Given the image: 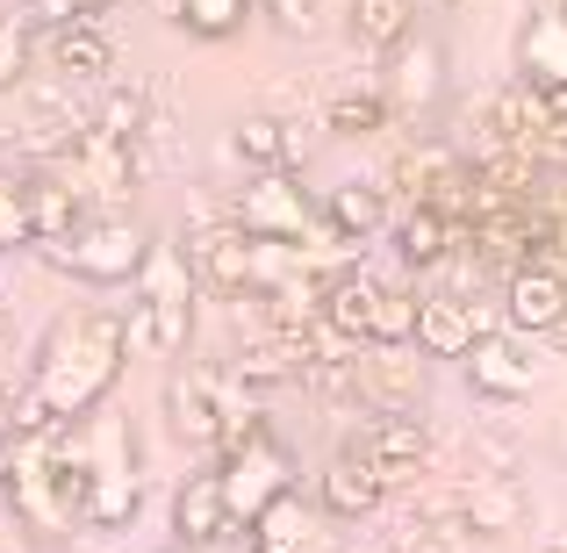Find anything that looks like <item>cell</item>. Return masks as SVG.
<instances>
[{"mask_svg": "<svg viewBox=\"0 0 567 553\" xmlns=\"http://www.w3.org/2000/svg\"><path fill=\"white\" fill-rule=\"evenodd\" d=\"M381 101H388V123L395 130H431L439 123V101H445V43L431 37H402L388 51V80H381Z\"/></svg>", "mask_w": 567, "mask_h": 553, "instance_id": "ba28073f", "label": "cell"}, {"mask_svg": "<svg viewBox=\"0 0 567 553\" xmlns=\"http://www.w3.org/2000/svg\"><path fill=\"white\" fill-rule=\"evenodd\" d=\"M517 80L532 86H567V8L539 0L517 29Z\"/></svg>", "mask_w": 567, "mask_h": 553, "instance_id": "d6986e66", "label": "cell"}, {"mask_svg": "<svg viewBox=\"0 0 567 553\" xmlns=\"http://www.w3.org/2000/svg\"><path fill=\"white\" fill-rule=\"evenodd\" d=\"M130 280H137V309L152 317V346L166 360H181L194 346V317H202V280H194L187 252L181 245H144Z\"/></svg>", "mask_w": 567, "mask_h": 553, "instance_id": "5b68a950", "label": "cell"}, {"mask_svg": "<svg viewBox=\"0 0 567 553\" xmlns=\"http://www.w3.org/2000/svg\"><path fill=\"white\" fill-rule=\"evenodd\" d=\"M14 439V388H0V446Z\"/></svg>", "mask_w": 567, "mask_h": 553, "instance_id": "f35d334b", "label": "cell"}, {"mask_svg": "<svg viewBox=\"0 0 567 553\" xmlns=\"http://www.w3.org/2000/svg\"><path fill=\"white\" fill-rule=\"evenodd\" d=\"M166 417H173V439L194 446V453H216V431H223V367L202 360H173L166 367Z\"/></svg>", "mask_w": 567, "mask_h": 553, "instance_id": "7c38bea8", "label": "cell"}, {"mask_svg": "<svg viewBox=\"0 0 567 553\" xmlns=\"http://www.w3.org/2000/svg\"><path fill=\"white\" fill-rule=\"evenodd\" d=\"M560 8H567V0H560Z\"/></svg>", "mask_w": 567, "mask_h": 553, "instance_id": "f6af8a7d", "label": "cell"}, {"mask_svg": "<svg viewBox=\"0 0 567 553\" xmlns=\"http://www.w3.org/2000/svg\"><path fill=\"white\" fill-rule=\"evenodd\" d=\"M230 144H237L245 166H288V173L309 166V130L280 123V115H245V123L230 130Z\"/></svg>", "mask_w": 567, "mask_h": 553, "instance_id": "d4e9b609", "label": "cell"}, {"mask_svg": "<svg viewBox=\"0 0 567 553\" xmlns=\"http://www.w3.org/2000/svg\"><path fill=\"white\" fill-rule=\"evenodd\" d=\"M395 252H402V266H445L460 252V231L431 202H410L395 216Z\"/></svg>", "mask_w": 567, "mask_h": 553, "instance_id": "484cf974", "label": "cell"}, {"mask_svg": "<svg viewBox=\"0 0 567 553\" xmlns=\"http://www.w3.org/2000/svg\"><path fill=\"white\" fill-rule=\"evenodd\" d=\"M251 540L274 553H323V503H309L302 489H280L259 518H251Z\"/></svg>", "mask_w": 567, "mask_h": 553, "instance_id": "ffe728a7", "label": "cell"}, {"mask_svg": "<svg viewBox=\"0 0 567 553\" xmlns=\"http://www.w3.org/2000/svg\"><path fill=\"white\" fill-rule=\"evenodd\" d=\"M416 29V0H352V43L388 58Z\"/></svg>", "mask_w": 567, "mask_h": 553, "instance_id": "83f0119b", "label": "cell"}, {"mask_svg": "<svg viewBox=\"0 0 567 553\" xmlns=\"http://www.w3.org/2000/svg\"><path fill=\"white\" fill-rule=\"evenodd\" d=\"M144 245H152V237H144L137 223L123 216V208H109V216H80L72 231H58V237H37L29 252H37L51 274H65V280H86V288H115V280L137 274Z\"/></svg>", "mask_w": 567, "mask_h": 553, "instance_id": "277c9868", "label": "cell"}, {"mask_svg": "<svg viewBox=\"0 0 567 553\" xmlns=\"http://www.w3.org/2000/svg\"><path fill=\"white\" fill-rule=\"evenodd\" d=\"M230 216L245 223L251 237H274V245H295V237L317 223V194L302 187V173L288 166H251V181L237 187Z\"/></svg>", "mask_w": 567, "mask_h": 553, "instance_id": "30bf717a", "label": "cell"}, {"mask_svg": "<svg viewBox=\"0 0 567 553\" xmlns=\"http://www.w3.org/2000/svg\"><path fill=\"white\" fill-rule=\"evenodd\" d=\"M410 324H416V295H410V288H381V303H374V338H381V346H395V338H410Z\"/></svg>", "mask_w": 567, "mask_h": 553, "instance_id": "e575fe53", "label": "cell"}, {"mask_svg": "<svg viewBox=\"0 0 567 553\" xmlns=\"http://www.w3.org/2000/svg\"><path fill=\"white\" fill-rule=\"evenodd\" d=\"M130 367V331H123V309H101V303H80V309H58L37 338V360H29V388L43 396V410L58 424L86 417L101 396H115Z\"/></svg>", "mask_w": 567, "mask_h": 553, "instance_id": "6da1fadb", "label": "cell"}, {"mask_svg": "<svg viewBox=\"0 0 567 553\" xmlns=\"http://www.w3.org/2000/svg\"><path fill=\"white\" fill-rule=\"evenodd\" d=\"M22 208H29V245L80 223V194H72L65 173H29V181H22Z\"/></svg>", "mask_w": 567, "mask_h": 553, "instance_id": "4316f807", "label": "cell"}, {"mask_svg": "<svg viewBox=\"0 0 567 553\" xmlns=\"http://www.w3.org/2000/svg\"><path fill=\"white\" fill-rule=\"evenodd\" d=\"M245 553H274V546H259V540H251V546H245Z\"/></svg>", "mask_w": 567, "mask_h": 553, "instance_id": "b9f144b4", "label": "cell"}, {"mask_svg": "<svg viewBox=\"0 0 567 553\" xmlns=\"http://www.w3.org/2000/svg\"><path fill=\"white\" fill-rule=\"evenodd\" d=\"M395 553H482V540L445 511V518H410V525L395 532Z\"/></svg>", "mask_w": 567, "mask_h": 553, "instance_id": "d6a6232c", "label": "cell"}, {"mask_svg": "<svg viewBox=\"0 0 567 553\" xmlns=\"http://www.w3.org/2000/svg\"><path fill=\"white\" fill-rule=\"evenodd\" d=\"M360 446L367 460H374V474L388 489H402V482H416V474L431 468V453H439V439H431V424H416L410 410H388V417H374V424L360 431Z\"/></svg>", "mask_w": 567, "mask_h": 553, "instance_id": "5bb4252c", "label": "cell"}, {"mask_svg": "<svg viewBox=\"0 0 567 553\" xmlns=\"http://www.w3.org/2000/svg\"><path fill=\"white\" fill-rule=\"evenodd\" d=\"M216 474H223V503H230V532H251V518L295 489V453L288 439H274V424H251L237 446L216 453Z\"/></svg>", "mask_w": 567, "mask_h": 553, "instance_id": "8992f818", "label": "cell"}, {"mask_svg": "<svg viewBox=\"0 0 567 553\" xmlns=\"http://www.w3.org/2000/svg\"><path fill=\"white\" fill-rule=\"evenodd\" d=\"M22 8L37 29H58V22H101L115 0H22Z\"/></svg>", "mask_w": 567, "mask_h": 553, "instance_id": "d590c367", "label": "cell"}, {"mask_svg": "<svg viewBox=\"0 0 567 553\" xmlns=\"http://www.w3.org/2000/svg\"><path fill=\"white\" fill-rule=\"evenodd\" d=\"M460 166H467V158H460L445 137H431V130H402V144L388 152V194H402V202H431Z\"/></svg>", "mask_w": 567, "mask_h": 553, "instance_id": "2e32d148", "label": "cell"}, {"mask_svg": "<svg viewBox=\"0 0 567 553\" xmlns=\"http://www.w3.org/2000/svg\"><path fill=\"white\" fill-rule=\"evenodd\" d=\"M317 503H323V518H374L388 503V482L374 474V460H367L360 446H346V453H331V468L317 474Z\"/></svg>", "mask_w": 567, "mask_h": 553, "instance_id": "ac0fdd59", "label": "cell"}, {"mask_svg": "<svg viewBox=\"0 0 567 553\" xmlns=\"http://www.w3.org/2000/svg\"><path fill=\"white\" fill-rule=\"evenodd\" d=\"M0 503L29 532V546L80 540V511H72L65 482H58V424L51 431H14L0 446Z\"/></svg>", "mask_w": 567, "mask_h": 553, "instance_id": "3957f363", "label": "cell"}, {"mask_svg": "<svg viewBox=\"0 0 567 553\" xmlns=\"http://www.w3.org/2000/svg\"><path fill=\"white\" fill-rule=\"evenodd\" d=\"M251 8H266L288 37H309V29H317V0H251Z\"/></svg>", "mask_w": 567, "mask_h": 553, "instance_id": "74e56055", "label": "cell"}, {"mask_svg": "<svg viewBox=\"0 0 567 553\" xmlns=\"http://www.w3.org/2000/svg\"><path fill=\"white\" fill-rule=\"evenodd\" d=\"M80 431V460H86V489H80V532H123L144 511V460H137V424L115 396H101L86 417H72Z\"/></svg>", "mask_w": 567, "mask_h": 553, "instance_id": "7a4b0ae2", "label": "cell"}, {"mask_svg": "<svg viewBox=\"0 0 567 553\" xmlns=\"http://www.w3.org/2000/svg\"><path fill=\"white\" fill-rule=\"evenodd\" d=\"M317 208H323V216H331L346 237H374L381 223H388V187H374V181H346V187L323 194Z\"/></svg>", "mask_w": 567, "mask_h": 553, "instance_id": "f546056e", "label": "cell"}, {"mask_svg": "<svg viewBox=\"0 0 567 553\" xmlns=\"http://www.w3.org/2000/svg\"><path fill=\"white\" fill-rule=\"evenodd\" d=\"M488 331V309L474 295H416V324H410V346L424 360H467V346Z\"/></svg>", "mask_w": 567, "mask_h": 553, "instance_id": "9a60e30c", "label": "cell"}, {"mask_svg": "<svg viewBox=\"0 0 567 553\" xmlns=\"http://www.w3.org/2000/svg\"><path fill=\"white\" fill-rule=\"evenodd\" d=\"M0 252H29V208H22V181H0Z\"/></svg>", "mask_w": 567, "mask_h": 553, "instance_id": "8d00e7d4", "label": "cell"}, {"mask_svg": "<svg viewBox=\"0 0 567 553\" xmlns=\"http://www.w3.org/2000/svg\"><path fill=\"white\" fill-rule=\"evenodd\" d=\"M323 130H331V137H381V130H388V101H381V86H374V80L338 86L331 109H323Z\"/></svg>", "mask_w": 567, "mask_h": 553, "instance_id": "f1b7e54d", "label": "cell"}, {"mask_svg": "<svg viewBox=\"0 0 567 553\" xmlns=\"http://www.w3.org/2000/svg\"><path fill=\"white\" fill-rule=\"evenodd\" d=\"M460 367H467V388H474V396H496V402H525L532 388H539V373H546L539 352L525 346V331H517V338L482 331Z\"/></svg>", "mask_w": 567, "mask_h": 553, "instance_id": "4fadbf2b", "label": "cell"}, {"mask_svg": "<svg viewBox=\"0 0 567 553\" xmlns=\"http://www.w3.org/2000/svg\"><path fill=\"white\" fill-rule=\"evenodd\" d=\"M51 72L72 86H101L115 72V43L101 22H58L51 29Z\"/></svg>", "mask_w": 567, "mask_h": 553, "instance_id": "cb8c5ba5", "label": "cell"}, {"mask_svg": "<svg viewBox=\"0 0 567 553\" xmlns=\"http://www.w3.org/2000/svg\"><path fill=\"white\" fill-rule=\"evenodd\" d=\"M346 396H360L374 417L416 410V402H424V352H416L410 338H395V346H381V338L352 346V360H346Z\"/></svg>", "mask_w": 567, "mask_h": 553, "instance_id": "9c48e42d", "label": "cell"}, {"mask_svg": "<svg viewBox=\"0 0 567 553\" xmlns=\"http://www.w3.org/2000/svg\"><path fill=\"white\" fill-rule=\"evenodd\" d=\"M374 303H381V280L360 274V266H346L338 280H323V288H317L323 324H331L346 346H367V338H374Z\"/></svg>", "mask_w": 567, "mask_h": 553, "instance_id": "603a6c76", "label": "cell"}, {"mask_svg": "<svg viewBox=\"0 0 567 553\" xmlns=\"http://www.w3.org/2000/svg\"><path fill=\"white\" fill-rule=\"evenodd\" d=\"M181 252H187L194 280H202V295H259V237H251L230 208H223L216 223L194 216Z\"/></svg>", "mask_w": 567, "mask_h": 553, "instance_id": "52a82bcc", "label": "cell"}, {"mask_svg": "<svg viewBox=\"0 0 567 553\" xmlns=\"http://www.w3.org/2000/svg\"><path fill=\"white\" fill-rule=\"evenodd\" d=\"M439 8H460V0H439Z\"/></svg>", "mask_w": 567, "mask_h": 553, "instance_id": "7bdbcfd3", "label": "cell"}, {"mask_svg": "<svg viewBox=\"0 0 567 553\" xmlns=\"http://www.w3.org/2000/svg\"><path fill=\"white\" fill-rule=\"evenodd\" d=\"M453 518L474 532V540L517 532V525H525V489H517L511 474H482V482H467V489L453 496Z\"/></svg>", "mask_w": 567, "mask_h": 553, "instance_id": "7402d4cb", "label": "cell"}, {"mask_svg": "<svg viewBox=\"0 0 567 553\" xmlns=\"http://www.w3.org/2000/svg\"><path fill=\"white\" fill-rule=\"evenodd\" d=\"M539 553H560V546H539Z\"/></svg>", "mask_w": 567, "mask_h": 553, "instance_id": "ee69618b", "label": "cell"}, {"mask_svg": "<svg viewBox=\"0 0 567 553\" xmlns=\"http://www.w3.org/2000/svg\"><path fill=\"white\" fill-rule=\"evenodd\" d=\"M29 65H37V22H29V8L0 14V94H14L29 80Z\"/></svg>", "mask_w": 567, "mask_h": 553, "instance_id": "836d02e7", "label": "cell"}, {"mask_svg": "<svg viewBox=\"0 0 567 553\" xmlns=\"http://www.w3.org/2000/svg\"><path fill=\"white\" fill-rule=\"evenodd\" d=\"M94 130H109V137H144V86L137 80H101V109L86 115Z\"/></svg>", "mask_w": 567, "mask_h": 553, "instance_id": "4dcf8cb0", "label": "cell"}, {"mask_svg": "<svg viewBox=\"0 0 567 553\" xmlns=\"http://www.w3.org/2000/svg\"><path fill=\"white\" fill-rule=\"evenodd\" d=\"M51 173H65L80 202H86V194H101V202H130V187H137V137H109V130L80 123L72 144H65V166H51Z\"/></svg>", "mask_w": 567, "mask_h": 553, "instance_id": "8fae6325", "label": "cell"}, {"mask_svg": "<svg viewBox=\"0 0 567 553\" xmlns=\"http://www.w3.org/2000/svg\"><path fill=\"white\" fill-rule=\"evenodd\" d=\"M166 553H202V546H187V540H173V546H166Z\"/></svg>", "mask_w": 567, "mask_h": 553, "instance_id": "60d3db41", "label": "cell"}, {"mask_svg": "<svg viewBox=\"0 0 567 553\" xmlns=\"http://www.w3.org/2000/svg\"><path fill=\"white\" fill-rule=\"evenodd\" d=\"M546 338H554V346L567 352V303H560V317H554V331H546Z\"/></svg>", "mask_w": 567, "mask_h": 553, "instance_id": "ab89813d", "label": "cell"}, {"mask_svg": "<svg viewBox=\"0 0 567 553\" xmlns=\"http://www.w3.org/2000/svg\"><path fill=\"white\" fill-rule=\"evenodd\" d=\"M173 8H181V29L202 43H230L251 22V0H173Z\"/></svg>", "mask_w": 567, "mask_h": 553, "instance_id": "1f68e13d", "label": "cell"}, {"mask_svg": "<svg viewBox=\"0 0 567 553\" xmlns=\"http://www.w3.org/2000/svg\"><path fill=\"white\" fill-rule=\"evenodd\" d=\"M560 303H567V274H554V266L517 259L511 274H503V324H511V331L546 338L554 317H560Z\"/></svg>", "mask_w": 567, "mask_h": 553, "instance_id": "e0dca14e", "label": "cell"}, {"mask_svg": "<svg viewBox=\"0 0 567 553\" xmlns=\"http://www.w3.org/2000/svg\"><path fill=\"white\" fill-rule=\"evenodd\" d=\"M173 532H181L187 546H202V553L230 532V503H223V474L216 468L187 474V482L173 489Z\"/></svg>", "mask_w": 567, "mask_h": 553, "instance_id": "44dd1931", "label": "cell"}]
</instances>
